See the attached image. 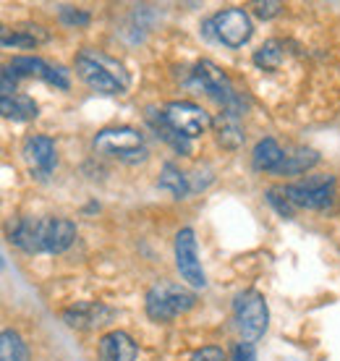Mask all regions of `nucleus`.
<instances>
[{
  "instance_id": "obj_27",
  "label": "nucleus",
  "mask_w": 340,
  "mask_h": 361,
  "mask_svg": "<svg viewBox=\"0 0 340 361\" xmlns=\"http://www.w3.org/2000/svg\"><path fill=\"white\" fill-rule=\"evenodd\" d=\"M231 361H257V348L249 341H241V343L233 348Z\"/></svg>"
},
{
  "instance_id": "obj_28",
  "label": "nucleus",
  "mask_w": 340,
  "mask_h": 361,
  "mask_svg": "<svg viewBox=\"0 0 340 361\" xmlns=\"http://www.w3.org/2000/svg\"><path fill=\"white\" fill-rule=\"evenodd\" d=\"M61 18H63V24H90V13H84V11H76V8H66L61 11Z\"/></svg>"
},
{
  "instance_id": "obj_9",
  "label": "nucleus",
  "mask_w": 340,
  "mask_h": 361,
  "mask_svg": "<svg viewBox=\"0 0 340 361\" xmlns=\"http://www.w3.org/2000/svg\"><path fill=\"white\" fill-rule=\"evenodd\" d=\"M162 116H165L168 126L176 134L186 136V139L205 134L207 128L212 126V118L207 116L199 105H194V102H170L168 108L162 110Z\"/></svg>"
},
{
  "instance_id": "obj_3",
  "label": "nucleus",
  "mask_w": 340,
  "mask_h": 361,
  "mask_svg": "<svg viewBox=\"0 0 340 361\" xmlns=\"http://www.w3.org/2000/svg\"><path fill=\"white\" fill-rule=\"evenodd\" d=\"M95 152L110 160H121V163H144L147 160V145L144 136L136 128L118 126V128H105L95 136Z\"/></svg>"
},
{
  "instance_id": "obj_7",
  "label": "nucleus",
  "mask_w": 340,
  "mask_h": 361,
  "mask_svg": "<svg viewBox=\"0 0 340 361\" xmlns=\"http://www.w3.org/2000/svg\"><path fill=\"white\" fill-rule=\"evenodd\" d=\"M207 37H212L217 42H223L225 47L238 50L249 42L251 37V18L243 8H225L210 21H205Z\"/></svg>"
},
{
  "instance_id": "obj_20",
  "label": "nucleus",
  "mask_w": 340,
  "mask_h": 361,
  "mask_svg": "<svg viewBox=\"0 0 340 361\" xmlns=\"http://www.w3.org/2000/svg\"><path fill=\"white\" fill-rule=\"evenodd\" d=\"M0 361H27V345L13 330H3L0 335Z\"/></svg>"
},
{
  "instance_id": "obj_26",
  "label": "nucleus",
  "mask_w": 340,
  "mask_h": 361,
  "mask_svg": "<svg viewBox=\"0 0 340 361\" xmlns=\"http://www.w3.org/2000/svg\"><path fill=\"white\" fill-rule=\"evenodd\" d=\"M251 8H254V13L260 18H272L278 16L280 8H283V3H278V0H267V3H251Z\"/></svg>"
},
{
  "instance_id": "obj_24",
  "label": "nucleus",
  "mask_w": 340,
  "mask_h": 361,
  "mask_svg": "<svg viewBox=\"0 0 340 361\" xmlns=\"http://www.w3.org/2000/svg\"><path fill=\"white\" fill-rule=\"evenodd\" d=\"M188 361H228L223 348H215V345H205V348H199L194 356Z\"/></svg>"
},
{
  "instance_id": "obj_4",
  "label": "nucleus",
  "mask_w": 340,
  "mask_h": 361,
  "mask_svg": "<svg viewBox=\"0 0 340 361\" xmlns=\"http://www.w3.org/2000/svg\"><path fill=\"white\" fill-rule=\"evenodd\" d=\"M194 304H197V296L191 290L178 286V283H168V280L152 286L150 293H147V301H144L147 314L154 322H170L176 317L186 314Z\"/></svg>"
},
{
  "instance_id": "obj_10",
  "label": "nucleus",
  "mask_w": 340,
  "mask_h": 361,
  "mask_svg": "<svg viewBox=\"0 0 340 361\" xmlns=\"http://www.w3.org/2000/svg\"><path fill=\"white\" fill-rule=\"evenodd\" d=\"M176 267H178L181 278L186 280L191 288H205L207 286L205 270H202V262H199L197 254V238H194L191 228H183L176 235Z\"/></svg>"
},
{
  "instance_id": "obj_21",
  "label": "nucleus",
  "mask_w": 340,
  "mask_h": 361,
  "mask_svg": "<svg viewBox=\"0 0 340 361\" xmlns=\"http://www.w3.org/2000/svg\"><path fill=\"white\" fill-rule=\"evenodd\" d=\"M11 71L16 76H37V79H47L50 73V66L42 61V58H32V55H18L11 63Z\"/></svg>"
},
{
  "instance_id": "obj_1",
  "label": "nucleus",
  "mask_w": 340,
  "mask_h": 361,
  "mask_svg": "<svg viewBox=\"0 0 340 361\" xmlns=\"http://www.w3.org/2000/svg\"><path fill=\"white\" fill-rule=\"evenodd\" d=\"M73 238L76 226L66 217H21L8 228V241L27 254H61Z\"/></svg>"
},
{
  "instance_id": "obj_19",
  "label": "nucleus",
  "mask_w": 340,
  "mask_h": 361,
  "mask_svg": "<svg viewBox=\"0 0 340 361\" xmlns=\"http://www.w3.org/2000/svg\"><path fill=\"white\" fill-rule=\"evenodd\" d=\"M160 189L170 191L173 197L183 199L188 194V180H186V176L176 168V165L165 163L162 165V173H160Z\"/></svg>"
},
{
  "instance_id": "obj_13",
  "label": "nucleus",
  "mask_w": 340,
  "mask_h": 361,
  "mask_svg": "<svg viewBox=\"0 0 340 361\" xmlns=\"http://www.w3.org/2000/svg\"><path fill=\"white\" fill-rule=\"evenodd\" d=\"M99 361H134L136 359V343L121 330L102 335V341L97 345Z\"/></svg>"
},
{
  "instance_id": "obj_2",
  "label": "nucleus",
  "mask_w": 340,
  "mask_h": 361,
  "mask_svg": "<svg viewBox=\"0 0 340 361\" xmlns=\"http://www.w3.org/2000/svg\"><path fill=\"white\" fill-rule=\"evenodd\" d=\"M76 73L87 87L102 94H123L131 84L128 71L121 61L110 58L102 50H90V47L76 55Z\"/></svg>"
},
{
  "instance_id": "obj_18",
  "label": "nucleus",
  "mask_w": 340,
  "mask_h": 361,
  "mask_svg": "<svg viewBox=\"0 0 340 361\" xmlns=\"http://www.w3.org/2000/svg\"><path fill=\"white\" fill-rule=\"evenodd\" d=\"M283 42H278V39H269V42H265V45L254 53V63L260 66L262 71H278L280 63H283Z\"/></svg>"
},
{
  "instance_id": "obj_17",
  "label": "nucleus",
  "mask_w": 340,
  "mask_h": 361,
  "mask_svg": "<svg viewBox=\"0 0 340 361\" xmlns=\"http://www.w3.org/2000/svg\"><path fill=\"white\" fill-rule=\"evenodd\" d=\"M320 163V154L314 152V149H296L293 154H286V160L280 163V168L275 173L278 176H296V173H306L309 168Z\"/></svg>"
},
{
  "instance_id": "obj_15",
  "label": "nucleus",
  "mask_w": 340,
  "mask_h": 361,
  "mask_svg": "<svg viewBox=\"0 0 340 361\" xmlns=\"http://www.w3.org/2000/svg\"><path fill=\"white\" fill-rule=\"evenodd\" d=\"M286 160V152L280 149V145L275 139H262L260 145L254 147V154H251V163L257 171H278L280 163Z\"/></svg>"
},
{
  "instance_id": "obj_5",
  "label": "nucleus",
  "mask_w": 340,
  "mask_h": 361,
  "mask_svg": "<svg viewBox=\"0 0 340 361\" xmlns=\"http://www.w3.org/2000/svg\"><path fill=\"white\" fill-rule=\"evenodd\" d=\"M233 317H236V327L243 335V341H260L269 322L267 301L260 290H243L233 301Z\"/></svg>"
},
{
  "instance_id": "obj_11",
  "label": "nucleus",
  "mask_w": 340,
  "mask_h": 361,
  "mask_svg": "<svg viewBox=\"0 0 340 361\" xmlns=\"http://www.w3.org/2000/svg\"><path fill=\"white\" fill-rule=\"evenodd\" d=\"M21 154H24V160H27L35 178L45 180L55 171V145L53 139H47V136H29L24 142Z\"/></svg>"
},
{
  "instance_id": "obj_12",
  "label": "nucleus",
  "mask_w": 340,
  "mask_h": 361,
  "mask_svg": "<svg viewBox=\"0 0 340 361\" xmlns=\"http://www.w3.org/2000/svg\"><path fill=\"white\" fill-rule=\"evenodd\" d=\"M113 317H116V312L97 304V301H81V304L63 312L66 325L73 330H95L99 325H108Z\"/></svg>"
},
{
  "instance_id": "obj_8",
  "label": "nucleus",
  "mask_w": 340,
  "mask_h": 361,
  "mask_svg": "<svg viewBox=\"0 0 340 361\" xmlns=\"http://www.w3.org/2000/svg\"><path fill=\"white\" fill-rule=\"evenodd\" d=\"M286 194L293 207L306 209H324L335 202V178L332 176H309L286 186Z\"/></svg>"
},
{
  "instance_id": "obj_16",
  "label": "nucleus",
  "mask_w": 340,
  "mask_h": 361,
  "mask_svg": "<svg viewBox=\"0 0 340 361\" xmlns=\"http://www.w3.org/2000/svg\"><path fill=\"white\" fill-rule=\"evenodd\" d=\"M0 110L3 116L11 121H32L37 118V102L29 94H11V97L0 99Z\"/></svg>"
},
{
  "instance_id": "obj_25",
  "label": "nucleus",
  "mask_w": 340,
  "mask_h": 361,
  "mask_svg": "<svg viewBox=\"0 0 340 361\" xmlns=\"http://www.w3.org/2000/svg\"><path fill=\"white\" fill-rule=\"evenodd\" d=\"M47 84H53V87H58V90H68L71 87V82H68V73H66V68L63 66H50V73H47Z\"/></svg>"
},
{
  "instance_id": "obj_29",
  "label": "nucleus",
  "mask_w": 340,
  "mask_h": 361,
  "mask_svg": "<svg viewBox=\"0 0 340 361\" xmlns=\"http://www.w3.org/2000/svg\"><path fill=\"white\" fill-rule=\"evenodd\" d=\"M16 73L11 71V66H6V68H3V87H0V92H3V97H11V94H16V92H13V87H16Z\"/></svg>"
},
{
  "instance_id": "obj_23",
  "label": "nucleus",
  "mask_w": 340,
  "mask_h": 361,
  "mask_svg": "<svg viewBox=\"0 0 340 361\" xmlns=\"http://www.w3.org/2000/svg\"><path fill=\"white\" fill-rule=\"evenodd\" d=\"M267 202L275 209H278L280 217H291V215H293V204H291V199H288L286 189H269L267 191Z\"/></svg>"
},
{
  "instance_id": "obj_6",
  "label": "nucleus",
  "mask_w": 340,
  "mask_h": 361,
  "mask_svg": "<svg viewBox=\"0 0 340 361\" xmlns=\"http://www.w3.org/2000/svg\"><path fill=\"white\" fill-rule=\"evenodd\" d=\"M191 76H194V84H197L199 90H205L210 97L215 99V102H220V105H223V110L241 116V110H243L241 94L236 92V87L231 84V79H228V76H225V73L220 71L215 63L202 61V63L194 66Z\"/></svg>"
},
{
  "instance_id": "obj_22",
  "label": "nucleus",
  "mask_w": 340,
  "mask_h": 361,
  "mask_svg": "<svg viewBox=\"0 0 340 361\" xmlns=\"http://www.w3.org/2000/svg\"><path fill=\"white\" fill-rule=\"evenodd\" d=\"M45 32H27V29H16L13 35L3 32V47H35L37 42H45Z\"/></svg>"
},
{
  "instance_id": "obj_14",
  "label": "nucleus",
  "mask_w": 340,
  "mask_h": 361,
  "mask_svg": "<svg viewBox=\"0 0 340 361\" xmlns=\"http://www.w3.org/2000/svg\"><path fill=\"white\" fill-rule=\"evenodd\" d=\"M212 128H215L217 145H223L225 149H238L243 145V128L236 113L223 110L217 118H212Z\"/></svg>"
}]
</instances>
